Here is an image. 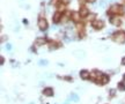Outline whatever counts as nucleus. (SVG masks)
Wrapping results in <instances>:
<instances>
[{
	"label": "nucleus",
	"instance_id": "f257e3e1",
	"mask_svg": "<svg viewBox=\"0 0 125 104\" xmlns=\"http://www.w3.org/2000/svg\"><path fill=\"white\" fill-rule=\"evenodd\" d=\"M124 13H125V9L122 5H113V6H111L110 11L108 12V15L109 14H115V15H118L119 14V15H123Z\"/></svg>",
	"mask_w": 125,
	"mask_h": 104
},
{
	"label": "nucleus",
	"instance_id": "f03ea898",
	"mask_svg": "<svg viewBox=\"0 0 125 104\" xmlns=\"http://www.w3.org/2000/svg\"><path fill=\"white\" fill-rule=\"evenodd\" d=\"M112 39L119 44H123L125 42V31H116L112 35Z\"/></svg>",
	"mask_w": 125,
	"mask_h": 104
},
{
	"label": "nucleus",
	"instance_id": "7ed1b4c3",
	"mask_svg": "<svg viewBox=\"0 0 125 104\" xmlns=\"http://www.w3.org/2000/svg\"><path fill=\"white\" fill-rule=\"evenodd\" d=\"M92 27L96 30H100V29H102L104 27V22L101 21V20H94L92 22Z\"/></svg>",
	"mask_w": 125,
	"mask_h": 104
},
{
	"label": "nucleus",
	"instance_id": "20e7f679",
	"mask_svg": "<svg viewBox=\"0 0 125 104\" xmlns=\"http://www.w3.org/2000/svg\"><path fill=\"white\" fill-rule=\"evenodd\" d=\"M38 28L41 30H43V31L48 29V22H46V20L44 17H40V20H38Z\"/></svg>",
	"mask_w": 125,
	"mask_h": 104
},
{
	"label": "nucleus",
	"instance_id": "39448f33",
	"mask_svg": "<svg viewBox=\"0 0 125 104\" xmlns=\"http://www.w3.org/2000/svg\"><path fill=\"white\" fill-rule=\"evenodd\" d=\"M63 19V14H61V12H59V11H57L56 13L53 14V16H52V20H53V22L54 23H59L60 22V20Z\"/></svg>",
	"mask_w": 125,
	"mask_h": 104
},
{
	"label": "nucleus",
	"instance_id": "423d86ee",
	"mask_svg": "<svg viewBox=\"0 0 125 104\" xmlns=\"http://www.w3.org/2000/svg\"><path fill=\"white\" fill-rule=\"evenodd\" d=\"M109 76L107 75V74H101V76H100V80L97 83H101V85H107L108 82H109Z\"/></svg>",
	"mask_w": 125,
	"mask_h": 104
},
{
	"label": "nucleus",
	"instance_id": "0eeeda50",
	"mask_svg": "<svg viewBox=\"0 0 125 104\" xmlns=\"http://www.w3.org/2000/svg\"><path fill=\"white\" fill-rule=\"evenodd\" d=\"M43 95L46 97H52L53 96V89L51 87H46L45 89L43 90Z\"/></svg>",
	"mask_w": 125,
	"mask_h": 104
},
{
	"label": "nucleus",
	"instance_id": "6e6552de",
	"mask_svg": "<svg viewBox=\"0 0 125 104\" xmlns=\"http://www.w3.org/2000/svg\"><path fill=\"white\" fill-rule=\"evenodd\" d=\"M71 19L74 21V22H79L80 19H81V15H80L79 12H71Z\"/></svg>",
	"mask_w": 125,
	"mask_h": 104
},
{
	"label": "nucleus",
	"instance_id": "1a4fd4ad",
	"mask_svg": "<svg viewBox=\"0 0 125 104\" xmlns=\"http://www.w3.org/2000/svg\"><path fill=\"white\" fill-rule=\"evenodd\" d=\"M80 15H81V17H86V16H88V14H89V11H88V8L87 7H81L79 11Z\"/></svg>",
	"mask_w": 125,
	"mask_h": 104
},
{
	"label": "nucleus",
	"instance_id": "9d476101",
	"mask_svg": "<svg viewBox=\"0 0 125 104\" xmlns=\"http://www.w3.org/2000/svg\"><path fill=\"white\" fill-rule=\"evenodd\" d=\"M80 78L83 79V80L90 79V73H89L88 71H81L80 72Z\"/></svg>",
	"mask_w": 125,
	"mask_h": 104
},
{
	"label": "nucleus",
	"instance_id": "9b49d317",
	"mask_svg": "<svg viewBox=\"0 0 125 104\" xmlns=\"http://www.w3.org/2000/svg\"><path fill=\"white\" fill-rule=\"evenodd\" d=\"M111 23L113 24V26H117L119 27L120 24H122V21L117 17V16H115V17H111Z\"/></svg>",
	"mask_w": 125,
	"mask_h": 104
},
{
	"label": "nucleus",
	"instance_id": "f8f14e48",
	"mask_svg": "<svg viewBox=\"0 0 125 104\" xmlns=\"http://www.w3.org/2000/svg\"><path fill=\"white\" fill-rule=\"evenodd\" d=\"M46 43V40L44 38H37V40L35 42V44L37 46H40V45H43V44H45Z\"/></svg>",
	"mask_w": 125,
	"mask_h": 104
},
{
	"label": "nucleus",
	"instance_id": "ddd939ff",
	"mask_svg": "<svg viewBox=\"0 0 125 104\" xmlns=\"http://www.w3.org/2000/svg\"><path fill=\"white\" fill-rule=\"evenodd\" d=\"M118 89H119V90H122V91H124V90H125V85L123 83V82L118 83Z\"/></svg>",
	"mask_w": 125,
	"mask_h": 104
},
{
	"label": "nucleus",
	"instance_id": "4468645a",
	"mask_svg": "<svg viewBox=\"0 0 125 104\" xmlns=\"http://www.w3.org/2000/svg\"><path fill=\"white\" fill-rule=\"evenodd\" d=\"M71 97H72V99L74 101V102H78V101H79V97H78V95H75V94H73Z\"/></svg>",
	"mask_w": 125,
	"mask_h": 104
},
{
	"label": "nucleus",
	"instance_id": "2eb2a0df",
	"mask_svg": "<svg viewBox=\"0 0 125 104\" xmlns=\"http://www.w3.org/2000/svg\"><path fill=\"white\" fill-rule=\"evenodd\" d=\"M79 36L80 37H85V33H83V30H80L79 31Z\"/></svg>",
	"mask_w": 125,
	"mask_h": 104
},
{
	"label": "nucleus",
	"instance_id": "dca6fc26",
	"mask_svg": "<svg viewBox=\"0 0 125 104\" xmlns=\"http://www.w3.org/2000/svg\"><path fill=\"white\" fill-rule=\"evenodd\" d=\"M58 8H59V12L61 11V9H64V8H65V6H64V4H63V5H61V4H60V5H58Z\"/></svg>",
	"mask_w": 125,
	"mask_h": 104
},
{
	"label": "nucleus",
	"instance_id": "f3484780",
	"mask_svg": "<svg viewBox=\"0 0 125 104\" xmlns=\"http://www.w3.org/2000/svg\"><path fill=\"white\" fill-rule=\"evenodd\" d=\"M60 1H61L63 4H68V1H70V0H60Z\"/></svg>",
	"mask_w": 125,
	"mask_h": 104
},
{
	"label": "nucleus",
	"instance_id": "a211bd4d",
	"mask_svg": "<svg viewBox=\"0 0 125 104\" xmlns=\"http://www.w3.org/2000/svg\"><path fill=\"white\" fill-rule=\"evenodd\" d=\"M65 80H67V81H72V79L70 78V76H65Z\"/></svg>",
	"mask_w": 125,
	"mask_h": 104
},
{
	"label": "nucleus",
	"instance_id": "6ab92c4d",
	"mask_svg": "<svg viewBox=\"0 0 125 104\" xmlns=\"http://www.w3.org/2000/svg\"><path fill=\"white\" fill-rule=\"evenodd\" d=\"M87 1H88V2H90V4H93V2H95L96 0H87Z\"/></svg>",
	"mask_w": 125,
	"mask_h": 104
},
{
	"label": "nucleus",
	"instance_id": "aec40b11",
	"mask_svg": "<svg viewBox=\"0 0 125 104\" xmlns=\"http://www.w3.org/2000/svg\"><path fill=\"white\" fill-rule=\"evenodd\" d=\"M122 64H123V65H125V57L123 58V60H122Z\"/></svg>",
	"mask_w": 125,
	"mask_h": 104
},
{
	"label": "nucleus",
	"instance_id": "412c9836",
	"mask_svg": "<svg viewBox=\"0 0 125 104\" xmlns=\"http://www.w3.org/2000/svg\"><path fill=\"white\" fill-rule=\"evenodd\" d=\"M124 79H125V74H124Z\"/></svg>",
	"mask_w": 125,
	"mask_h": 104
},
{
	"label": "nucleus",
	"instance_id": "4be33fe9",
	"mask_svg": "<svg viewBox=\"0 0 125 104\" xmlns=\"http://www.w3.org/2000/svg\"><path fill=\"white\" fill-rule=\"evenodd\" d=\"M79 1H82V0H79Z\"/></svg>",
	"mask_w": 125,
	"mask_h": 104
}]
</instances>
